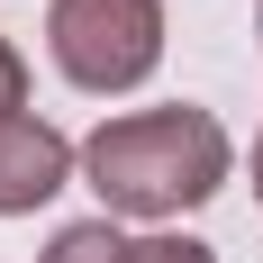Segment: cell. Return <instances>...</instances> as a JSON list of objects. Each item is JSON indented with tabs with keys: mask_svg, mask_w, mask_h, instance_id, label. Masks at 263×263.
Masks as SVG:
<instances>
[{
	"mask_svg": "<svg viewBox=\"0 0 263 263\" xmlns=\"http://www.w3.org/2000/svg\"><path fill=\"white\" fill-rule=\"evenodd\" d=\"M73 173H82V145L64 127H46L36 109H27V118H0V218L46 209Z\"/></svg>",
	"mask_w": 263,
	"mask_h": 263,
	"instance_id": "3957f363",
	"label": "cell"
},
{
	"mask_svg": "<svg viewBox=\"0 0 263 263\" xmlns=\"http://www.w3.org/2000/svg\"><path fill=\"white\" fill-rule=\"evenodd\" d=\"M163 36H173L163 0H46V54L91 100L145 91L155 64H163Z\"/></svg>",
	"mask_w": 263,
	"mask_h": 263,
	"instance_id": "7a4b0ae2",
	"label": "cell"
},
{
	"mask_svg": "<svg viewBox=\"0 0 263 263\" xmlns=\"http://www.w3.org/2000/svg\"><path fill=\"white\" fill-rule=\"evenodd\" d=\"M127 263H218V254H209L200 236H136Z\"/></svg>",
	"mask_w": 263,
	"mask_h": 263,
	"instance_id": "5b68a950",
	"label": "cell"
},
{
	"mask_svg": "<svg viewBox=\"0 0 263 263\" xmlns=\"http://www.w3.org/2000/svg\"><path fill=\"white\" fill-rule=\"evenodd\" d=\"M254 200H263V136H254Z\"/></svg>",
	"mask_w": 263,
	"mask_h": 263,
	"instance_id": "52a82bcc",
	"label": "cell"
},
{
	"mask_svg": "<svg viewBox=\"0 0 263 263\" xmlns=\"http://www.w3.org/2000/svg\"><path fill=\"white\" fill-rule=\"evenodd\" d=\"M254 46H263V9H254Z\"/></svg>",
	"mask_w": 263,
	"mask_h": 263,
	"instance_id": "ba28073f",
	"label": "cell"
},
{
	"mask_svg": "<svg viewBox=\"0 0 263 263\" xmlns=\"http://www.w3.org/2000/svg\"><path fill=\"white\" fill-rule=\"evenodd\" d=\"M236 173V136L209 109H127L82 136V182L100 191V218H182L200 200H218Z\"/></svg>",
	"mask_w": 263,
	"mask_h": 263,
	"instance_id": "6da1fadb",
	"label": "cell"
},
{
	"mask_svg": "<svg viewBox=\"0 0 263 263\" xmlns=\"http://www.w3.org/2000/svg\"><path fill=\"white\" fill-rule=\"evenodd\" d=\"M0 118H27V54L0 36Z\"/></svg>",
	"mask_w": 263,
	"mask_h": 263,
	"instance_id": "8992f818",
	"label": "cell"
},
{
	"mask_svg": "<svg viewBox=\"0 0 263 263\" xmlns=\"http://www.w3.org/2000/svg\"><path fill=\"white\" fill-rule=\"evenodd\" d=\"M136 236H118V218H73V227H54V245L36 263H127Z\"/></svg>",
	"mask_w": 263,
	"mask_h": 263,
	"instance_id": "277c9868",
	"label": "cell"
}]
</instances>
